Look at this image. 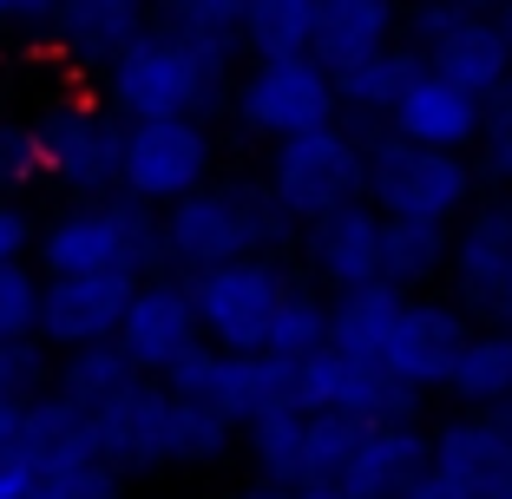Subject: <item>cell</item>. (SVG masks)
<instances>
[{"mask_svg": "<svg viewBox=\"0 0 512 499\" xmlns=\"http://www.w3.org/2000/svg\"><path fill=\"white\" fill-rule=\"evenodd\" d=\"M486 499H512V473H499V480L486 486Z\"/></svg>", "mask_w": 512, "mask_h": 499, "instance_id": "obj_45", "label": "cell"}, {"mask_svg": "<svg viewBox=\"0 0 512 499\" xmlns=\"http://www.w3.org/2000/svg\"><path fill=\"white\" fill-rule=\"evenodd\" d=\"M119 348L132 355V368L145 381H171L197 348H204V322H197V296H191V276L178 270H158L138 283L132 309H125V329Z\"/></svg>", "mask_w": 512, "mask_h": 499, "instance_id": "obj_14", "label": "cell"}, {"mask_svg": "<svg viewBox=\"0 0 512 499\" xmlns=\"http://www.w3.org/2000/svg\"><path fill=\"white\" fill-rule=\"evenodd\" d=\"M99 460H106L119 480H158L171 467H224L230 447H243V434L217 414L184 408L171 381H138L132 394H119L99 421Z\"/></svg>", "mask_w": 512, "mask_h": 499, "instance_id": "obj_2", "label": "cell"}, {"mask_svg": "<svg viewBox=\"0 0 512 499\" xmlns=\"http://www.w3.org/2000/svg\"><path fill=\"white\" fill-rule=\"evenodd\" d=\"M53 191V171H46V145L33 112L0 106V197L7 204H27V197Z\"/></svg>", "mask_w": 512, "mask_h": 499, "instance_id": "obj_33", "label": "cell"}, {"mask_svg": "<svg viewBox=\"0 0 512 499\" xmlns=\"http://www.w3.org/2000/svg\"><path fill=\"white\" fill-rule=\"evenodd\" d=\"M132 296H138V276H46V296H40V342L53 348V355L119 342Z\"/></svg>", "mask_w": 512, "mask_h": 499, "instance_id": "obj_17", "label": "cell"}, {"mask_svg": "<svg viewBox=\"0 0 512 499\" xmlns=\"http://www.w3.org/2000/svg\"><path fill=\"white\" fill-rule=\"evenodd\" d=\"M40 296H46L40 263H0V342L40 335Z\"/></svg>", "mask_w": 512, "mask_h": 499, "instance_id": "obj_35", "label": "cell"}, {"mask_svg": "<svg viewBox=\"0 0 512 499\" xmlns=\"http://www.w3.org/2000/svg\"><path fill=\"white\" fill-rule=\"evenodd\" d=\"M14 440H20V414H7V408H0V454H7Z\"/></svg>", "mask_w": 512, "mask_h": 499, "instance_id": "obj_42", "label": "cell"}, {"mask_svg": "<svg viewBox=\"0 0 512 499\" xmlns=\"http://www.w3.org/2000/svg\"><path fill=\"white\" fill-rule=\"evenodd\" d=\"M296 237L302 230L289 224L263 171H230L165 211V263L178 276H204L243 257H283L296 250Z\"/></svg>", "mask_w": 512, "mask_h": 499, "instance_id": "obj_1", "label": "cell"}, {"mask_svg": "<svg viewBox=\"0 0 512 499\" xmlns=\"http://www.w3.org/2000/svg\"><path fill=\"white\" fill-rule=\"evenodd\" d=\"M401 27H407V0H322L309 60H322L329 73H348V66L401 46Z\"/></svg>", "mask_w": 512, "mask_h": 499, "instance_id": "obj_22", "label": "cell"}, {"mask_svg": "<svg viewBox=\"0 0 512 499\" xmlns=\"http://www.w3.org/2000/svg\"><path fill=\"white\" fill-rule=\"evenodd\" d=\"M388 132L407 138V145H434V152L473 158V145H486V99L467 86H453V79H440V73H421L407 86V99L394 106Z\"/></svg>", "mask_w": 512, "mask_h": 499, "instance_id": "obj_20", "label": "cell"}, {"mask_svg": "<svg viewBox=\"0 0 512 499\" xmlns=\"http://www.w3.org/2000/svg\"><path fill=\"white\" fill-rule=\"evenodd\" d=\"M243 66L211 60L197 46L171 40L165 27H151L145 40L99 79V99L119 112L125 125H151V119H211L230 106V86H237Z\"/></svg>", "mask_w": 512, "mask_h": 499, "instance_id": "obj_4", "label": "cell"}, {"mask_svg": "<svg viewBox=\"0 0 512 499\" xmlns=\"http://www.w3.org/2000/svg\"><path fill=\"white\" fill-rule=\"evenodd\" d=\"M453 408L460 414H486L499 401H512V329H480L473 348L460 355V375H453Z\"/></svg>", "mask_w": 512, "mask_h": 499, "instance_id": "obj_32", "label": "cell"}, {"mask_svg": "<svg viewBox=\"0 0 512 499\" xmlns=\"http://www.w3.org/2000/svg\"><path fill=\"white\" fill-rule=\"evenodd\" d=\"M145 33H151L145 0H66L53 33H46V46H53L60 66H73V73H86L99 86Z\"/></svg>", "mask_w": 512, "mask_h": 499, "instance_id": "obj_18", "label": "cell"}, {"mask_svg": "<svg viewBox=\"0 0 512 499\" xmlns=\"http://www.w3.org/2000/svg\"><path fill=\"white\" fill-rule=\"evenodd\" d=\"M427 467H434V434L421 421H381L362 434V447H355V460L342 473V493L348 499H407Z\"/></svg>", "mask_w": 512, "mask_h": 499, "instance_id": "obj_21", "label": "cell"}, {"mask_svg": "<svg viewBox=\"0 0 512 499\" xmlns=\"http://www.w3.org/2000/svg\"><path fill=\"white\" fill-rule=\"evenodd\" d=\"M33 243H40V217L27 204H7L0 197V263H27Z\"/></svg>", "mask_w": 512, "mask_h": 499, "instance_id": "obj_37", "label": "cell"}, {"mask_svg": "<svg viewBox=\"0 0 512 499\" xmlns=\"http://www.w3.org/2000/svg\"><path fill=\"white\" fill-rule=\"evenodd\" d=\"M243 454H250L256 480L276 486H309V408H270L243 427Z\"/></svg>", "mask_w": 512, "mask_h": 499, "instance_id": "obj_28", "label": "cell"}, {"mask_svg": "<svg viewBox=\"0 0 512 499\" xmlns=\"http://www.w3.org/2000/svg\"><path fill=\"white\" fill-rule=\"evenodd\" d=\"M381 230H388V217H381L375 204H348V211L309 224L296 237L302 276H309L316 289H329V296L381 283Z\"/></svg>", "mask_w": 512, "mask_h": 499, "instance_id": "obj_19", "label": "cell"}, {"mask_svg": "<svg viewBox=\"0 0 512 499\" xmlns=\"http://www.w3.org/2000/svg\"><path fill=\"white\" fill-rule=\"evenodd\" d=\"M486 171L512 191V138H506V145H486Z\"/></svg>", "mask_w": 512, "mask_h": 499, "instance_id": "obj_40", "label": "cell"}, {"mask_svg": "<svg viewBox=\"0 0 512 499\" xmlns=\"http://www.w3.org/2000/svg\"><path fill=\"white\" fill-rule=\"evenodd\" d=\"M467 7H480V14H512V0H467Z\"/></svg>", "mask_w": 512, "mask_h": 499, "instance_id": "obj_46", "label": "cell"}, {"mask_svg": "<svg viewBox=\"0 0 512 499\" xmlns=\"http://www.w3.org/2000/svg\"><path fill=\"white\" fill-rule=\"evenodd\" d=\"M230 119L237 132L263 138V145H289L322 125H342V92L322 60H250L230 86Z\"/></svg>", "mask_w": 512, "mask_h": 499, "instance_id": "obj_8", "label": "cell"}, {"mask_svg": "<svg viewBox=\"0 0 512 499\" xmlns=\"http://www.w3.org/2000/svg\"><path fill=\"white\" fill-rule=\"evenodd\" d=\"M486 421H493L499 440H512V401H499V408H486Z\"/></svg>", "mask_w": 512, "mask_h": 499, "instance_id": "obj_41", "label": "cell"}, {"mask_svg": "<svg viewBox=\"0 0 512 499\" xmlns=\"http://www.w3.org/2000/svg\"><path fill=\"white\" fill-rule=\"evenodd\" d=\"M329 329H335V296L316 289L309 276H296L283 316H276V335H270V362L302 368V362H316V355H329Z\"/></svg>", "mask_w": 512, "mask_h": 499, "instance_id": "obj_31", "label": "cell"}, {"mask_svg": "<svg viewBox=\"0 0 512 499\" xmlns=\"http://www.w3.org/2000/svg\"><path fill=\"white\" fill-rule=\"evenodd\" d=\"M296 499H348L342 486H296Z\"/></svg>", "mask_w": 512, "mask_h": 499, "instance_id": "obj_43", "label": "cell"}, {"mask_svg": "<svg viewBox=\"0 0 512 499\" xmlns=\"http://www.w3.org/2000/svg\"><path fill=\"white\" fill-rule=\"evenodd\" d=\"M217 132L211 119H151L125 132V197L171 211L204 184H217Z\"/></svg>", "mask_w": 512, "mask_h": 499, "instance_id": "obj_11", "label": "cell"}, {"mask_svg": "<svg viewBox=\"0 0 512 499\" xmlns=\"http://www.w3.org/2000/svg\"><path fill=\"white\" fill-rule=\"evenodd\" d=\"M230 499H296V493H289V486H276V480H256V473H250L243 486H230Z\"/></svg>", "mask_w": 512, "mask_h": 499, "instance_id": "obj_39", "label": "cell"}, {"mask_svg": "<svg viewBox=\"0 0 512 499\" xmlns=\"http://www.w3.org/2000/svg\"><path fill=\"white\" fill-rule=\"evenodd\" d=\"M296 276L302 270H289L283 257H243V263H224V270L191 276L204 342L224 348V355H270L276 316H283Z\"/></svg>", "mask_w": 512, "mask_h": 499, "instance_id": "obj_9", "label": "cell"}, {"mask_svg": "<svg viewBox=\"0 0 512 499\" xmlns=\"http://www.w3.org/2000/svg\"><path fill=\"white\" fill-rule=\"evenodd\" d=\"M368 204L381 217L453 230L480 204V165L467 152H434V145H407L394 132H375L368 138Z\"/></svg>", "mask_w": 512, "mask_h": 499, "instance_id": "obj_6", "label": "cell"}, {"mask_svg": "<svg viewBox=\"0 0 512 499\" xmlns=\"http://www.w3.org/2000/svg\"><path fill=\"white\" fill-rule=\"evenodd\" d=\"M401 40L427 60V73L480 92V99H493L512 79V40L499 27V14H480L467 0H414Z\"/></svg>", "mask_w": 512, "mask_h": 499, "instance_id": "obj_10", "label": "cell"}, {"mask_svg": "<svg viewBox=\"0 0 512 499\" xmlns=\"http://www.w3.org/2000/svg\"><path fill=\"white\" fill-rule=\"evenodd\" d=\"M145 7H158V0H145Z\"/></svg>", "mask_w": 512, "mask_h": 499, "instance_id": "obj_48", "label": "cell"}, {"mask_svg": "<svg viewBox=\"0 0 512 499\" xmlns=\"http://www.w3.org/2000/svg\"><path fill=\"white\" fill-rule=\"evenodd\" d=\"M296 408L309 414H355V421H421L427 394H414L401 375H388V362H355V355H316L296 368Z\"/></svg>", "mask_w": 512, "mask_h": 499, "instance_id": "obj_15", "label": "cell"}, {"mask_svg": "<svg viewBox=\"0 0 512 499\" xmlns=\"http://www.w3.org/2000/svg\"><path fill=\"white\" fill-rule=\"evenodd\" d=\"M407 499H473V493H467L460 480H447L440 467H427L421 480H414V493H407Z\"/></svg>", "mask_w": 512, "mask_h": 499, "instance_id": "obj_38", "label": "cell"}, {"mask_svg": "<svg viewBox=\"0 0 512 499\" xmlns=\"http://www.w3.org/2000/svg\"><path fill=\"white\" fill-rule=\"evenodd\" d=\"M434 467L447 480H460L473 499H486V486L499 473H512V440H499L486 414H447L434 427Z\"/></svg>", "mask_w": 512, "mask_h": 499, "instance_id": "obj_24", "label": "cell"}, {"mask_svg": "<svg viewBox=\"0 0 512 499\" xmlns=\"http://www.w3.org/2000/svg\"><path fill=\"white\" fill-rule=\"evenodd\" d=\"M263 178H270L276 204L289 211V224L309 230L348 204H368V138L355 125H322L309 138L270 145Z\"/></svg>", "mask_w": 512, "mask_h": 499, "instance_id": "obj_7", "label": "cell"}, {"mask_svg": "<svg viewBox=\"0 0 512 499\" xmlns=\"http://www.w3.org/2000/svg\"><path fill=\"white\" fill-rule=\"evenodd\" d=\"M53 375H60V355L27 335V342H0V408L7 414H27L33 401L53 394Z\"/></svg>", "mask_w": 512, "mask_h": 499, "instance_id": "obj_34", "label": "cell"}, {"mask_svg": "<svg viewBox=\"0 0 512 499\" xmlns=\"http://www.w3.org/2000/svg\"><path fill=\"white\" fill-rule=\"evenodd\" d=\"M414 296H401L394 283H368V289H348L335 296V329H329V348L335 355H355V362H381L394 342V322Z\"/></svg>", "mask_w": 512, "mask_h": 499, "instance_id": "obj_26", "label": "cell"}, {"mask_svg": "<svg viewBox=\"0 0 512 499\" xmlns=\"http://www.w3.org/2000/svg\"><path fill=\"white\" fill-rule=\"evenodd\" d=\"M447 270H453V230L447 224L388 217V230H381V283H394L401 296H434V283H447Z\"/></svg>", "mask_w": 512, "mask_h": 499, "instance_id": "obj_25", "label": "cell"}, {"mask_svg": "<svg viewBox=\"0 0 512 499\" xmlns=\"http://www.w3.org/2000/svg\"><path fill=\"white\" fill-rule=\"evenodd\" d=\"M322 0H243V60H302Z\"/></svg>", "mask_w": 512, "mask_h": 499, "instance_id": "obj_30", "label": "cell"}, {"mask_svg": "<svg viewBox=\"0 0 512 499\" xmlns=\"http://www.w3.org/2000/svg\"><path fill=\"white\" fill-rule=\"evenodd\" d=\"M14 14H20V0H0V33H14Z\"/></svg>", "mask_w": 512, "mask_h": 499, "instance_id": "obj_44", "label": "cell"}, {"mask_svg": "<svg viewBox=\"0 0 512 499\" xmlns=\"http://www.w3.org/2000/svg\"><path fill=\"white\" fill-rule=\"evenodd\" d=\"M151 27H165L171 40L211 53V60L250 66L243 60V0H158L151 7Z\"/></svg>", "mask_w": 512, "mask_h": 499, "instance_id": "obj_29", "label": "cell"}, {"mask_svg": "<svg viewBox=\"0 0 512 499\" xmlns=\"http://www.w3.org/2000/svg\"><path fill=\"white\" fill-rule=\"evenodd\" d=\"M27 499H125V480L92 454V460H73V467H46Z\"/></svg>", "mask_w": 512, "mask_h": 499, "instance_id": "obj_36", "label": "cell"}, {"mask_svg": "<svg viewBox=\"0 0 512 499\" xmlns=\"http://www.w3.org/2000/svg\"><path fill=\"white\" fill-rule=\"evenodd\" d=\"M40 276H158L165 263V211L138 197H106V204H66L40 224L33 243Z\"/></svg>", "mask_w": 512, "mask_h": 499, "instance_id": "obj_3", "label": "cell"}, {"mask_svg": "<svg viewBox=\"0 0 512 499\" xmlns=\"http://www.w3.org/2000/svg\"><path fill=\"white\" fill-rule=\"evenodd\" d=\"M499 27H506V40H512V14H499Z\"/></svg>", "mask_w": 512, "mask_h": 499, "instance_id": "obj_47", "label": "cell"}, {"mask_svg": "<svg viewBox=\"0 0 512 499\" xmlns=\"http://www.w3.org/2000/svg\"><path fill=\"white\" fill-rule=\"evenodd\" d=\"M447 289L480 329H512V191H486L453 224Z\"/></svg>", "mask_w": 512, "mask_h": 499, "instance_id": "obj_12", "label": "cell"}, {"mask_svg": "<svg viewBox=\"0 0 512 499\" xmlns=\"http://www.w3.org/2000/svg\"><path fill=\"white\" fill-rule=\"evenodd\" d=\"M33 125H40L53 191H66L73 204H106L125 191V132L132 125L99 92H53V99H40Z\"/></svg>", "mask_w": 512, "mask_h": 499, "instance_id": "obj_5", "label": "cell"}, {"mask_svg": "<svg viewBox=\"0 0 512 499\" xmlns=\"http://www.w3.org/2000/svg\"><path fill=\"white\" fill-rule=\"evenodd\" d=\"M427 73V60L414 53V46H388V53H375V60L348 66V73H335V92H342V125H355L362 138L388 132L394 106L407 99V86Z\"/></svg>", "mask_w": 512, "mask_h": 499, "instance_id": "obj_23", "label": "cell"}, {"mask_svg": "<svg viewBox=\"0 0 512 499\" xmlns=\"http://www.w3.org/2000/svg\"><path fill=\"white\" fill-rule=\"evenodd\" d=\"M480 322L453 296H414L394 322V342H388V375H401L414 394H447L453 375H460V355L473 348Z\"/></svg>", "mask_w": 512, "mask_h": 499, "instance_id": "obj_16", "label": "cell"}, {"mask_svg": "<svg viewBox=\"0 0 512 499\" xmlns=\"http://www.w3.org/2000/svg\"><path fill=\"white\" fill-rule=\"evenodd\" d=\"M138 368H132V355H125L119 342H99V348H73V355H60V375H53V394L60 401H73L79 414H99L119 401V394H132L138 388Z\"/></svg>", "mask_w": 512, "mask_h": 499, "instance_id": "obj_27", "label": "cell"}, {"mask_svg": "<svg viewBox=\"0 0 512 499\" xmlns=\"http://www.w3.org/2000/svg\"><path fill=\"white\" fill-rule=\"evenodd\" d=\"M171 394L197 414H217L243 434L256 414L270 408H296V368L270 362V355H224V348H197L191 362L171 375Z\"/></svg>", "mask_w": 512, "mask_h": 499, "instance_id": "obj_13", "label": "cell"}]
</instances>
